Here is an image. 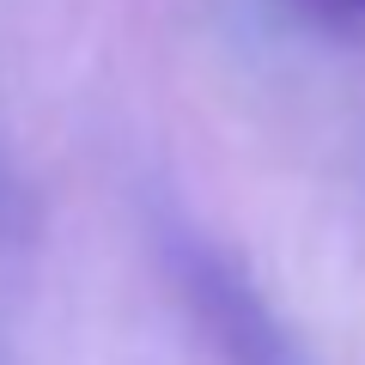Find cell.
Returning <instances> with one entry per match:
<instances>
[{
    "mask_svg": "<svg viewBox=\"0 0 365 365\" xmlns=\"http://www.w3.org/2000/svg\"><path fill=\"white\" fill-rule=\"evenodd\" d=\"M165 262L177 274L182 304L195 311L207 341L225 353V365H299L287 329L274 323L262 292L195 232H165Z\"/></svg>",
    "mask_w": 365,
    "mask_h": 365,
    "instance_id": "obj_1",
    "label": "cell"
},
{
    "mask_svg": "<svg viewBox=\"0 0 365 365\" xmlns=\"http://www.w3.org/2000/svg\"><path fill=\"white\" fill-rule=\"evenodd\" d=\"M25 232V195H19V182L0 170V237Z\"/></svg>",
    "mask_w": 365,
    "mask_h": 365,
    "instance_id": "obj_2",
    "label": "cell"
},
{
    "mask_svg": "<svg viewBox=\"0 0 365 365\" xmlns=\"http://www.w3.org/2000/svg\"><path fill=\"white\" fill-rule=\"evenodd\" d=\"M317 13H329V19H359L365 13V0H311Z\"/></svg>",
    "mask_w": 365,
    "mask_h": 365,
    "instance_id": "obj_3",
    "label": "cell"
}]
</instances>
